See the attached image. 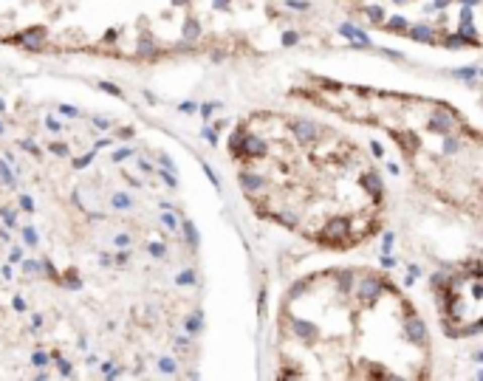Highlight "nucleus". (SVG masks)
Here are the masks:
<instances>
[{
  "label": "nucleus",
  "instance_id": "nucleus-62",
  "mask_svg": "<svg viewBox=\"0 0 483 381\" xmlns=\"http://www.w3.org/2000/svg\"><path fill=\"white\" fill-rule=\"evenodd\" d=\"M396 3H401V0H396Z\"/></svg>",
  "mask_w": 483,
  "mask_h": 381
},
{
  "label": "nucleus",
  "instance_id": "nucleus-56",
  "mask_svg": "<svg viewBox=\"0 0 483 381\" xmlns=\"http://www.w3.org/2000/svg\"><path fill=\"white\" fill-rule=\"evenodd\" d=\"M43 325V317H31V328H40Z\"/></svg>",
  "mask_w": 483,
  "mask_h": 381
},
{
  "label": "nucleus",
  "instance_id": "nucleus-4",
  "mask_svg": "<svg viewBox=\"0 0 483 381\" xmlns=\"http://www.w3.org/2000/svg\"><path fill=\"white\" fill-rule=\"evenodd\" d=\"M43 37H45V31L37 26V29H29V31H23L20 37H15V43H26L29 48H40V45H43Z\"/></svg>",
  "mask_w": 483,
  "mask_h": 381
},
{
  "label": "nucleus",
  "instance_id": "nucleus-52",
  "mask_svg": "<svg viewBox=\"0 0 483 381\" xmlns=\"http://www.w3.org/2000/svg\"><path fill=\"white\" fill-rule=\"evenodd\" d=\"M9 260H15V263H17V260H23V252H20V249H12V254H9Z\"/></svg>",
  "mask_w": 483,
  "mask_h": 381
},
{
  "label": "nucleus",
  "instance_id": "nucleus-59",
  "mask_svg": "<svg viewBox=\"0 0 483 381\" xmlns=\"http://www.w3.org/2000/svg\"><path fill=\"white\" fill-rule=\"evenodd\" d=\"M215 6H218V9H226V6H229V0H215Z\"/></svg>",
  "mask_w": 483,
  "mask_h": 381
},
{
  "label": "nucleus",
  "instance_id": "nucleus-45",
  "mask_svg": "<svg viewBox=\"0 0 483 381\" xmlns=\"http://www.w3.org/2000/svg\"><path fill=\"white\" fill-rule=\"evenodd\" d=\"M161 178L167 181V187H178V181H175V175H167V170L161 173Z\"/></svg>",
  "mask_w": 483,
  "mask_h": 381
},
{
  "label": "nucleus",
  "instance_id": "nucleus-46",
  "mask_svg": "<svg viewBox=\"0 0 483 381\" xmlns=\"http://www.w3.org/2000/svg\"><path fill=\"white\" fill-rule=\"evenodd\" d=\"M204 138H206V141H212V144H215V141H218V133L206 127V130H204Z\"/></svg>",
  "mask_w": 483,
  "mask_h": 381
},
{
  "label": "nucleus",
  "instance_id": "nucleus-21",
  "mask_svg": "<svg viewBox=\"0 0 483 381\" xmlns=\"http://www.w3.org/2000/svg\"><path fill=\"white\" fill-rule=\"evenodd\" d=\"M161 223L167 226V232H175V229H178V220L170 215V212H164V215H161Z\"/></svg>",
  "mask_w": 483,
  "mask_h": 381
},
{
  "label": "nucleus",
  "instance_id": "nucleus-31",
  "mask_svg": "<svg viewBox=\"0 0 483 381\" xmlns=\"http://www.w3.org/2000/svg\"><path fill=\"white\" fill-rule=\"evenodd\" d=\"M59 113H65L68 119H77L79 110H77V108H71V105H59Z\"/></svg>",
  "mask_w": 483,
  "mask_h": 381
},
{
  "label": "nucleus",
  "instance_id": "nucleus-57",
  "mask_svg": "<svg viewBox=\"0 0 483 381\" xmlns=\"http://www.w3.org/2000/svg\"><path fill=\"white\" fill-rule=\"evenodd\" d=\"M15 308H17V311H26V302H23L20 296H17V299H15Z\"/></svg>",
  "mask_w": 483,
  "mask_h": 381
},
{
  "label": "nucleus",
  "instance_id": "nucleus-53",
  "mask_svg": "<svg viewBox=\"0 0 483 381\" xmlns=\"http://www.w3.org/2000/svg\"><path fill=\"white\" fill-rule=\"evenodd\" d=\"M128 257H130V252H119L116 254V263H128Z\"/></svg>",
  "mask_w": 483,
  "mask_h": 381
},
{
  "label": "nucleus",
  "instance_id": "nucleus-32",
  "mask_svg": "<svg viewBox=\"0 0 483 381\" xmlns=\"http://www.w3.org/2000/svg\"><path fill=\"white\" fill-rule=\"evenodd\" d=\"M31 361H34V367H45V364H48V356H45V353H34Z\"/></svg>",
  "mask_w": 483,
  "mask_h": 381
},
{
  "label": "nucleus",
  "instance_id": "nucleus-20",
  "mask_svg": "<svg viewBox=\"0 0 483 381\" xmlns=\"http://www.w3.org/2000/svg\"><path fill=\"white\" fill-rule=\"evenodd\" d=\"M99 91H105V94H110V96H122V91H119V88H116L113 82H105V80L99 82Z\"/></svg>",
  "mask_w": 483,
  "mask_h": 381
},
{
  "label": "nucleus",
  "instance_id": "nucleus-34",
  "mask_svg": "<svg viewBox=\"0 0 483 381\" xmlns=\"http://www.w3.org/2000/svg\"><path fill=\"white\" fill-rule=\"evenodd\" d=\"M142 54H147V57H153V54H156V48H153V40H142Z\"/></svg>",
  "mask_w": 483,
  "mask_h": 381
},
{
  "label": "nucleus",
  "instance_id": "nucleus-38",
  "mask_svg": "<svg viewBox=\"0 0 483 381\" xmlns=\"http://www.w3.org/2000/svg\"><path fill=\"white\" fill-rule=\"evenodd\" d=\"M285 3H288V9H297V12L299 9H303V12L308 9V0H285Z\"/></svg>",
  "mask_w": 483,
  "mask_h": 381
},
{
  "label": "nucleus",
  "instance_id": "nucleus-1",
  "mask_svg": "<svg viewBox=\"0 0 483 381\" xmlns=\"http://www.w3.org/2000/svg\"><path fill=\"white\" fill-rule=\"evenodd\" d=\"M348 232H350V220L348 217H331L325 223L322 232V243L328 246H348Z\"/></svg>",
  "mask_w": 483,
  "mask_h": 381
},
{
  "label": "nucleus",
  "instance_id": "nucleus-17",
  "mask_svg": "<svg viewBox=\"0 0 483 381\" xmlns=\"http://www.w3.org/2000/svg\"><path fill=\"white\" fill-rule=\"evenodd\" d=\"M175 282L178 285H192V282H195V271H181L175 277Z\"/></svg>",
  "mask_w": 483,
  "mask_h": 381
},
{
  "label": "nucleus",
  "instance_id": "nucleus-42",
  "mask_svg": "<svg viewBox=\"0 0 483 381\" xmlns=\"http://www.w3.org/2000/svg\"><path fill=\"white\" fill-rule=\"evenodd\" d=\"M382 266H384V268H393V266H396V257H390V254L384 252V257H382Z\"/></svg>",
  "mask_w": 483,
  "mask_h": 381
},
{
  "label": "nucleus",
  "instance_id": "nucleus-16",
  "mask_svg": "<svg viewBox=\"0 0 483 381\" xmlns=\"http://www.w3.org/2000/svg\"><path fill=\"white\" fill-rule=\"evenodd\" d=\"M387 29H393V31H404V29H407V20H404V17H390V20H387Z\"/></svg>",
  "mask_w": 483,
  "mask_h": 381
},
{
  "label": "nucleus",
  "instance_id": "nucleus-43",
  "mask_svg": "<svg viewBox=\"0 0 483 381\" xmlns=\"http://www.w3.org/2000/svg\"><path fill=\"white\" fill-rule=\"evenodd\" d=\"M297 40H299V37L294 34V31H288V34H283V43H285V45H294V43H297Z\"/></svg>",
  "mask_w": 483,
  "mask_h": 381
},
{
  "label": "nucleus",
  "instance_id": "nucleus-8",
  "mask_svg": "<svg viewBox=\"0 0 483 381\" xmlns=\"http://www.w3.org/2000/svg\"><path fill=\"white\" fill-rule=\"evenodd\" d=\"M110 206H113V209H122V212H125V209L133 206V198H130V195H125V192H116L113 198H110Z\"/></svg>",
  "mask_w": 483,
  "mask_h": 381
},
{
  "label": "nucleus",
  "instance_id": "nucleus-39",
  "mask_svg": "<svg viewBox=\"0 0 483 381\" xmlns=\"http://www.w3.org/2000/svg\"><path fill=\"white\" fill-rule=\"evenodd\" d=\"M20 209H26V212H31V209H34V201H31L29 195H23V198H20Z\"/></svg>",
  "mask_w": 483,
  "mask_h": 381
},
{
  "label": "nucleus",
  "instance_id": "nucleus-47",
  "mask_svg": "<svg viewBox=\"0 0 483 381\" xmlns=\"http://www.w3.org/2000/svg\"><path fill=\"white\" fill-rule=\"evenodd\" d=\"M23 150H29V153H34V156H40V150H37L34 141H23Z\"/></svg>",
  "mask_w": 483,
  "mask_h": 381
},
{
  "label": "nucleus",
  "instance_id": "nucleus-29",
  "mask_svg": "<svg viewBox=\"0 0 483 381\" xmlns=\"http://www.w3.org/2000/svg\"><path fill=\"white\" fill-rule=\"evenodd\" d=\"M158 367H161V373H175V361H172V359H161V361H158Z\"/></svg>",
  "mask_w": 483,
  "mask_h": 381
},
{
  "label": "nucleus",
  "instance_id": "nucleus-44",
  "mask_svg": "<svg viewBox=\"0 0 483 381\" xmlns=\"http://www.w3.org/2000/svg\"><path fill=\"white\" fill-rule=\"evenodd\" d=\"M444 150H447V153H455V150H458V141H455V138H447V141H444Z\"/></svg>",
  "mask_w": 483,
  "mask_h": 381
},
{
  "label": "nucleus",
  "instance_id": "nucleus-37",
  "mask_svg": "<svg viewBox=\"0 0 483 381\" xmlns=\"http://www.w3.org/2000/svg\"><path fill=\"white\" fill-rule=\"evenodd\" d=\"M65 285H68V288H79V277H77V271H68V277H65Z\"/></svg>",
  "mask_w": 483,
  "mask_h": 381
},
{
  "label": "nucleus",
  "instance_id": "nucleus-49",
  "mask_svg": "<svg viewBox=\"0 0 483 381\" xmlns=\"http://www.w3.org/2000/svg\"><path fill=\"white\" fill-rule=\"evenodd\" d=\"M93 156H85V159H77L74 161V167H77V170H82V167H88V161H91Z\"/></svg>",
  "mask_w": 483,
  "mask_h": 381
},
{
  "label": "nucleus",
  "instance_id": "nucleus-5",
  "mask_svg": "<svg viewBox=\"0 0 483 381\" xmlns=\"http://www.w3.org/2000/svg\"><path fill=\"white\" fill-rule=\"evenodd\" d=\"M339 34L348 37V40H359V43H365L368 48H373V45H370V37L365 34V31H359L356 26H348V23H345V26H339Z\"/></svg>",
  "mask_w": 483,
  "mask_h": 381
},
{
  "label": "nucleus",
  "instance_id": "nucleus-23",
  "mask_svg": "<svg viewBox=\"0 0 483 381\" xmlns=\"http://www.w3.org/2000/svg\"><path fill=\"white\" fill-rule=\"evenodd\" d=\"M40 268H43V266H40L37 260H26V263H23V271H26V274H40Z\"/></svg>",
  "mask_w": 483,
  "mask_h": 381
},
{
  "label": "nucleus",
  "instance_id": "nucleus-50",
  "mask_svg": "<svg viewBox=\"0 0 483 381\" xmlns=\"http://www.w3.org/2000/svg\"><path fill=\"white\" fill-rule=\"evenodd\" d=\"M212 108H218V105H201V113H204V119H209V113H212Z\"/></svg>",
  "mask_w": 483,
  "mask_h": 381
},
{
  "label": "nucleus",
  "instance_id": "nucleus-41",
  "mask_svg": "<svg viewBox=\"0 0 483 381\" xmlns=\"http://www.w3.org/2000/svg\"><path fill=\"white\" fill-rule=\"evenodd\" d=\"M51 150L57 153V156H68V147H65V144H54V141H51Z\"/></svg>",
  "mask_w": 483,
  "mask_h": 381
},
{
  "label": "nucleus",
  "instance_id": "nucleus-35",
  "mask_svg": "<svg viewBox=\"0 0 483 381\" xmlns=\"http://www.w3.org/2000/svg\"><path fill=\"white\" fill-rule=\"evenodd\" d=\"M130 156H133V150H116L113 153V161H116V164H122V161L130 159Z\"/></svg>",
  "mask_w": 483,
  "mask_h": 381
},
{
  "label": "nucleus",
  "instance_id": "nucleus-10",
  "mask_svg": "<svg viewBox=\"0 0 483 381\" xmlns=\"http://www.w3.org/2000/svg\"><path fill=\"white\" fill-rule=\"evenodd\" d=\"M294 331H297L299 336H306V339H314V336H317V328H314L311 322H299V319H294Z\"/></svg>",
  "mask_w": 483,
  "mask_h": 381
},
{
  "label": "nucleus",
  "instance_id": "nucleus-11",
  "mask_svg": "<svg viewBox=\"0 0 483 381\" xmlns=\"http://www.w3.org/2000/svg\"><path fill=\"white\" fill-rule=\"evenodd\" d=\"M458 45H461V48H463V45H475V40H469V37H463L461 31H458L455 37H449V40H447V48H458Z\"/></svg>",
  "mask_w": 483,
  "mask_h": 381
},
{
  "label": "nucleus",
  "instance_id": "nucleus-51",
  "mask_svg": "<svg viewBox=\"0 0 483 381\" xmlns=\"http://www.w3.org/2000/svg\"><path fill=\"white\" fill-rule=\"evenodd\" d=\"M93 124H96V127H102V130H105V127H110V122H107V119H99V116L93 119Z\"/></svg>",
  "mask_w": 483,
  "mask_h": 381
},
{
  "label": "nucleus",
  "instance_id": "nucleus-12",
  "mask_svg": "<svg viewBox=\"0 0 483 381\" xmlns=\"http://www.w3.org/2000/svg\"><path fill=\"white\" fill-rule=\"evenodd\" d=\"M0 178L6 181V187H17V178H15V173L6 167V161H0Z\"/></svg>",
  "mask_w": 483,
  "mask_h": 381
},
{
  "label": "nucleus",
  "instance_id": "nucleus-25",
  "mask_svg": "<svg viewBox=\"0 0 483 381\" xmlns=\"http://www.w3.org/2000/svg\"><path fill=\"white\" fill-rule=\"evenodd\" d=\"M368 17H370L373 23H382V20H384V12H382L379 6H370V9H368Z\"/></svg>",
  "mask_w": 483,
  "mask_h": 381
},
{
  "label": "nucleus",
  "instance_id": "nucleus-18",
  "mask_svg": "<svg viewBox=\"0 0 483 381\" xmlns=\"http://www.w3.org/2000/svg\"><path fill=\"white\" fill-rule=\"evenodd\" d=\"M187 331H190V333H198L201 331V314H192V317L187 319Z\"/></svg>",
  "mask_w": 483,
  "mask_h": 381
},
{
  "label": "nucleus",
  "instance_id": "nucleus-2",
  "mask_svg": "<svg viewBox=\"0 0 483 381\" xmlns=\"http://www.w3.org/2000/svg\"><path fill=\"white\" fill-rule=\"evenodd\" d=\"M382 280L379 277H365L362 280V285H359V296H362L365 302H373L379 294H382Z\"/></svg>",
  "mask_w": 483,
  "mask_h": 381
},
{
  "label": "nucleus",
  "instance_id": "nucleus-48",
  "mask_svg": "<svg viewBox=\"0 0 483 381\" xmlns=\"http://www.w3.org/2000/svg\"><path fill=\"white\" fill-rule=\"evenodd\" d=\"M393 232H387V235H384V252H390V246H393Z\"/></svg>",
  "mask_w": 483,
  "mask_h": 381
},
{
  "label": "nucleus",
  "instance_id": "nucleus-13",
  "mask_svg": "<svg viewBox=\"0 0 483 381\" xmlns=\"http://www.w3.org/2000/svg\"><path fill=\"white\" fill-rule=\"evenodd\" d=\"M477 65H469V68H458V71H455V77H461V80H475L477 77Z\"/></svg>",
  "mask_w": 483,
  "mask_h": 381
},
{
  "label": "nucleus",
  "instance_id": "nucleus-6",
  "mask_svg": "<svg viewBox=\"0 0 483 381\" xmlns=\"http://www.w3.org/2000/svg\"><path fill=\"white\" fill-rule=\"evenodd\" d=\"M407 331H410L412 339H418V342H427V328L418 317H410L407 319Z\"/></svg>",
  "mask_w": 483,
  "mask_h": 381
},
{
  "label": "nucleus",
  "instance_id": "nucleus-19",
  "mask_svg": "<svg viewBox=\"0 0 483 381\" xmlns=\"http://www.w3.org/2000/svg\"><path fill=\"white\" fill-rule=\"evenodd\" d=\"M449 124H452V122H449V119H444V116H435V119H433V130H441V133H447Z\"/></svg>",
  "mask_w": 483,
  "mask_h": 381
},
{
  "label": "nucleus",
  "instance_id": "nucleus-22",
  "mask_svg": "<svg viewBox=\"0 0 483 381\" xmlns=\"http://www.w3.org/2000/svg\"><path fill=\"white\" fill-rule=\"evenodd\" d=\"M0 215H3V220H6L9 226H12V229L17 226V217H15V212H12L9 206H3V209H0Z\"/></svg>",
  "mask_w": 483,
  "mask_h": 381
},
{
  "label": "nucleus",
  "instance_id": "nucleus-55",
  "mask_svg": "<svg viewBox=\"0 0 483 381\" xmlns=\"http://www.w3.org/2000/svg\"><path fill=\"white\" fill-rule=\"evenodd\" d=\"M45 124H48V127H51V130H54V133H57V130H59V124H57V122H54V119H45Z\"/></svg>",
  "mask_w": 483,
  "mask_h": 381
},
{
  "label": "nucleus",
  "instance_id": "nucleus-15",
  "mask_svg": "<svg viewBox=\"0 0 483 381\" xmlns=\"http://www.w3.org/2000/svg\"><path fill=\"white\" fill-rule=\"evenodd\" d=\"M184 235H187V240H190L192 246H198V232H195V226H192L190 220H184Z\"/></svg>",
  "mask_w": 483,
  "mask_h": 381
},
{
  "label": "nucleus",
  "instance_id": "nucleus-58",
  "mask_svg": "<svg viewBox=\"0 0 483 381\" xmlns=\"http://www.w3.org/2000/svg\"><path fill=\"white\" fill-rule=\"evenodd\" d=\"M461 3H463V6H466V9H472V6H477L480 0H461Z\"/></svg>",
  "mask_w": 483,
  "mask_h": 381
},
{
  "label": "nucleus",
  "instance_id": "nucleus-14",
  "mask_svg": "<svg viewBox=\"0 0 483 381\" xmlns=\"http://www.w3.org/2000/svg\"><path fill=\"white\" fill-rule=\"evenodd\" d=\"M365 187H368V189H373V192L379 195V189H382V181H379V175H373V173H370V175H365Z\"/></svg>",
  "mask_w": 483,
  "mask_h": 381
},
{
  "label": "nucleus",
  "instance_id": "nucleus-36",
  "mask_svg": "<svg viewBox=\"0 0 483 381\" xmlns=\"http://www.w3.org/2000/svg\"><path fill=\"white\" fill-rule=\"evenodd\" d=\"M178 110H181V113H195V110H198V105H195V102H181V105H178Z\"/></svg>",
  "mask_w": 483,
  "mask_h": 381
},
{
  "label": "nucleus",
  "instance_id": "nucleus-54",
  "mask_svg": "<svg viewBox=\"0 0 483 381\" xmlns=\"http://www.w3.org/2000/svg\"><path fill=\"white\" fill-rule=\"evenodd\" d=\"M449 6V0H435L433 3V9H447Z\"/></svg>",
  "mask_w": 483,
  "mask_h": 381
},
{
  "label": "nucleus",
  "instance_id": "nucleus-27",
  "mask_svg": "<svg viewBox=\"0 0 483 381\" xmlns=\"http://www.w3.org/2000/svg\"><path fill=\"white\" fill-rule=\"evenodd\" d=\"M184 34L190 37V40H195V37H198V23H195V20H190V23L184 26Z\"/></svg>",
  "mask_w": 483,
  "mask_h": 381
},
{
  "label": "nucleus",
  "instance_id": "nucleus-7",
  "mask_svg": "<svg viewBox=\"0 0 483 381\" xmlns=\"http://www.w3.org/2000/svg\"><path fill=\"white\" fill-rule=\"evenodd\" d=\"M240 184H243L246 192H255V189L263 187V178H260V175H252V173H243L240 175Z\"/></svg>",
  "mask_w": 483,
  "mask_h": 381
},
{
  "label": "nucleus",
  "instance_id": "nucleus-24",
  "mask_svg": "<svg viewBox=\"0 0 483 381\" xmlns=\"http://www.w3.org/2000/svg\"><path fill=\"white\" fill-rule=\"evenodd\" d=\"M277 220H280V223H285V226H291V229L297 226V217H294L291 212H280V215H277Z\"/></svg>",
  "mask_w": 483,
  "mask_h": 381
},
{
  "label": "nucleus",
  "instance_id": "nucleus-61",
  "mask_svg": "<svg viewBox=\"0 0 483 381\" xmlns=\"http://www.w3.org/2000/svg\"><path fill=\"white\" fill-rule=\"evenodd\" d=\"M0 136H3V124H0Z\"/></svg>",
  "mask_w": 483,
  "mask_h": 381
},
{
  "label": "nucleus",
  "instance_id": "nucleus-60",
  "mask_svg": "<svg viewBox=\"0 0 483 381\" xmlns=\"http://www.w3.org/2000/svg\"><path fill=\"white\" fill-rule=\"evenodd\" d=\"M3 110H6V105H3V99H0V113H3Z\"/></svg>",
  "mask_w": 483,
  "mask_h": 381
},
{
  "label": "nucleus",
  "instance_id": "nucleus-3",
  "mask_svg": "<svg viewBox=\"0 0 483 381\" xmlns=\"http://www.w3.org/2000/svg\"><path fill=\"white\" fill-rule=\"evenodd\" d=\"M294 133H297V138H303V141H317V138H320V127L314 122H294Z\"/></svg>",
  "mask_w": 483,
  "mask_h": 381
},
{
  "label": "nucleus",
  "instance_id": "nucleus-28",
  "mask_svg": "<svg viewBox=\"0 0 483 381\" xmlns=\"http://www.w3.org/2000/svg\"><path fill=\"white\" fill-rule=\"evenodd\" d=\"M23 238H26V243H29V246H37V232L31 229V226H26V229H23Z\"/></svg>",
  "mask_w": 483,
  "mask_h": 381
},
{
  "label": "nucleus",
  "instance_id": "nucleus-26",
  "mask_svg": "<svg viewBox=\"0 0 483 381\" xmlns=\"http://www.w3.org/2000/svg\"><path fill=\"white\" fill-rule=\"evenodd\" d=\"M201 167H204V173H206V178L212 181V187H215V189H220V178H218V175H215V173H212V167H209V164H201Z\"/></svg>",
  "mask_w": 483,
  "mask_h": 381
},
{
  "label": "nucleus",
  "instance_id": "nucleus-30",
  "mask_svg": "<svg viewBox=\"0 0 483 381\" xmlns=\"http://www.w3.org/2000/svg\"><path fill=\"white\" fill-rule=\"evenodd\" d=\"M150 254H153V257H164V254H167V249H164L161 243H150Z\"/></svg>",
  "mask_w": 483,
  "mask_h": 381
},
{
  "label": "nucleus",
  "instance_id": "nucleus-40",
  "mask_svg": "<svg viewBox=\"0 0 483 381\" xmlns=\"http://www.w3.org/2000/svg\"><path fill=\"white\" fill-rule=\"evenodd\" d=\"M116 246H119V249H128L130 238H128V235H116Z\"/></svg>",
  "mask_w": 483,
  "mask_h": 381
},
{
  "label": "nucleus",
  "instance_id": "nucleus-9",
  "mask_svg": "<svg viewBox=\"0 0 483 381\" xmlns=\"http://www.w3.org/2000/svg\"><path fill=\"white\" fill-rule=\"evenodd\" d=\"M410 37L412 40H427V43H433V29L430 26H415V29H410Z\"/></svg>",
  "mask_w": 483,
  "mask_h": 381
},
{
  "label": "nucleus",
  "instance_id": "nucleus-33",
  "mask_svg": "<svg viewBox=\"0 0 483 381\" xmlns=\"http://www.w3.org/2000/svg\"><path fill=\"white\" fill-rule=\"evenodd\" d=\"M57 364H59V373H63V375H71V373H74L71 361H65V359H57Z\"/></svg>",
  "mask_w": 483,
  "mask_h": 381
}]
</instances>
